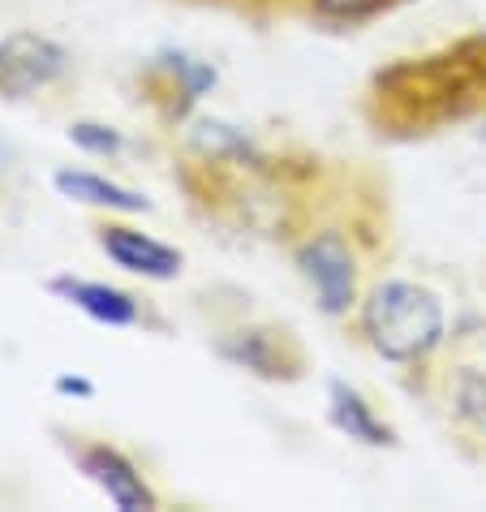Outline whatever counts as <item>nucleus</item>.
I'll list each match as a JSON object with an SVG mask.
<instances>
[{"mask_svg":"<svg viewBox=\"0 0 486 512\" xmlns=\"http://www.w3.org/2000/svg\"><path fill=\"white\" fill-rule=\"evenodd\" d=\"M284 250L323 319L345 323L362 302L366 284L392 259V203L383 181L366 168L345 164L323 207Z\"/></svg>","mask_w":486,"mask_h":512,"instance_id":"obj_1","label":"nucleus"},{"mask_svg":"<svg viewBox=\"0 0 486 512\" xmlns=\"http://www.w3.org/2000/svg\"><path fill=\"white\" fill-rule=\"evenodd\" d=\"M357 117L388 142L435 138L486 117V31L379 65L362 82Z\"/></svg>","mask_w":486,"mask_h":512,"instance_id":"obj_2","label":"nucleus"},{"mask_svg":"<svg viewBox=\"0 0 486 512\" xmlns=\"http://www.w3.org/2000/svg\"><path fill=\"white\" fill-rule=\"evenodd\" d=\"M349 336L362 345L370 358L396 366L400 375H418L448 340V306L443 297L422 280L409 276H375L366 284L362 302L353 306Z\"/></svg>","mask_w":486,"mask_h":512,"instance_id":"obj_3","label":"nucleus"},{"mask_svg":"<svg viewBox=\"0 0 486 512\" xmlns=\"http://www.w3.org/2000/svg\"><path fill=\"white\" fill-rule=\"evenodd\" d=\"M405 383L435 409L456 448L486 457V323L452 327L443 349Z\"/></svg>","mask_w":486,"mask_h":512,"instance_id":"obj_4","label":"nucleus"},{"mask_svg":"<svg viewBox=\"0 0 486 512\" xmlns=\"http://www.w3.org/2000/svg\"><path fill=\"white\" fill-rule=\"evenodd\" d=\"M216 87H220V69L185 48L151 52L134 74V91L142 99V108L151 112L160 130H173V134L190 117H198L203 99Z\"/></svg>","mask_w":486,"mask_h":512,"instance_id":"obj_5","label":"nucleus"},{"mask_svg":"<svg viewBox=\"0 0 486 512\" xmlns=\"http://www.w3.org/2000/svg\"><path fill=\"white\" fill-rule=\"evenodd\" d=\"M211 353L224 366L246 371L263 383H302L310 371V353L302 336L276 319H233L216 327L211 332Z\"/></svg>","mask_w":486,"mask_h":512,"instance_id":"obj_6","label":"nucleus"},{"mask_svg":"<svg viewBox=\"0 0 486 512\" xmlns=\"http://www.w3.org/2000/svg\"><path fill=\"white\" fill-rule=\"evenodd\" d=\"M190 9H216L228 18H246L254 26L271 22H306L314 31H366L370 22L413 5V0H181Z\"/></svg>","mask_w":486,"mask_h":512,"instance_id":"obj_7","label":"nucleus"},{"mask_svg":"<svg viewBox=\"0 0 486 512\" xmlns=\"http://www.w3.org/2000/svg\"><path fill=\"white\" fill-rule=\"evenodd\" d=\"M69 461L78 465V474L104 495L112 508L121 512H155L160 508V491L151 487V478L142 474V465L112 439L95 435H74L69 439Z\"/></svg>","mask_w":486,"mask_h":512,"instance_id":"obj_8","label":"nucleus"},{"mask_svg":"<svg viewBox=\"0 0 486 512\" xmlns=\"http://www.w3.org/2000/svg\"><path fill=\"white\" fill-rule=\"evenodd\" d=\"M91 237H95V246H99V254H104L108 263H117L121 272L142 276L151 284H168V280H177L185 272V254L177 246H168V241L142 233L138 224H130L125 216L95 220Z\"/></svg>","mask_w":486,"mask_h":512,"instance_id":"obj_9","label":"nucleus"},{"mask_svg":"<svg viewBox=\"0 0 486 512\" xmlns=\"http://www.w3.org/2000/svg\"><path fill=\"white\" fill-rule=\"evenodd\" d=\"M74 56H69L65 44H56L52 35H39V31H13L0 39V91L9 95H31V91H44L56 87Z\"/></svg>","mask_w":486,"mask_h":512,"instance_id":"obj_10","label":"nucleus"},{"mask_svg":"<svg viewBox=\"0 0 486 512\" xmlns=\"http://www.w3.org/2000/svg\"><path fill=\"white\" fill-rule=\"evenodd\" d=\"M44 289L56 297V302L74 306L78 315H87L99 327H117V332H130V327H151V310L138 293L121 289V284H108V280H91V276H74V272H61L52 276Z\"/></svg>","mask_w":486,"mask_h":512,"instance_id":"obj_11","label":"nucleus"},{"mask_svg":"<svg viewBox=\"0 0 486 512\" xmlns=\"http://www.w3.org/2000/svg\"><path fill=\"white\" fill-rule=\"evenodd\" d=\"M327 422L362 448H400V431L349 379H327Z\"/></svg>","mask_w":486,"mask_h":512,"instance_id":"obj_12","label":"nucleus"},{"mask_svg":"<svg viewBox=\"0 0 486 512\" xmlns=\"http://www.w3.org/2000/svg\"><path fill=\"white\" fill-rule=\"evenodd\" d=\"M52 186L61 198H69V203L104 211V216H147L151 211L147 194L121 186V181H112L104 173H91V168H56Z\"/></svg>","mask_w":486,"mask_h":512,"instance_id":"obj_13","label":"nucleus"},{"mask_svg":"<svg viewBox=\"0 0 486 512\" xmlns=\"http://www.w3.org/2000/svg\"><path fill=\"white\" fill-rule=\"evenodd\" d=\"M69 142H74L82 155H95V160H117L125 151V134L108 121H74L69 125Z\"/></svg>","mask_w":486,"mask_h":512,"instance_id":"obj_14","label":"nucleus"},{"mask_svg":"<svg viewBox=\"0 0 486 512\" xmlns=\"http://www.w3.org/2000/svg\"><path fill=\"white\" fill-rule=\"evenodd\" d=\"M52 392L56 396H74V401H91V396H95V383L87 379V375H69V371H61V375H56L52 379Z\"/></svg>","mask_w":486,"mask_h":512,"instance_id":"obj_15","label":"nucleus"},{"mask_svg":"<svg viewBox=\"0 0 486 512\" xmlns=\"http://www.w3.org/2000/svg\"><path fill=\"white\" fill-rule=\"evenodd\" d=\"M0 164H5V147H0Z\"/></svg>","mask_w":486,"mask_h":512,"instance_id":"obj_16","label":"nucleus"}]
</instances>
